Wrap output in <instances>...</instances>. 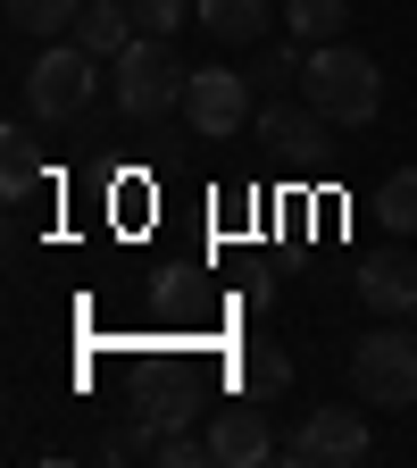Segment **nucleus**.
Wrapping results in <instances>:
<instances>
[{
    "mask_svg": "<svg viewBox=\"0 0 417 468\" xmlns=\"http://www.w3.org/2000/svg\"><path fill=\"white\" fill-rule=\"evenodd\" d=\"M376 209H384V226H392V234H417V167L384 176V201H376Z\"/></svg>",
    "mask_w": 417,
    "mask_h": 468,
    "instance_id": "nucleus-18",
    "label": "nucleus"
},
{
    "mask_svg": "<svg viewBox=\"0 0 417 468\" xmlns=\"http://www.w3.org/2000/svg\"><path fill=\"white\" fill-rule=\"evenodd\" d=\"M284 26H292V42H342L350 0H284Z\"/></svg>",
    "mask_w": 417,
    "mask_h": 468,
    "instance_id": "nucleus-15",
    "label": "nucleus"
},
{
    "mask_svg": "<svg viewBox=\"0 0 417 468\" xmlns=\"http://www.w3.org/2000/svg\"><path fill=\"white\" fill-rule=\"evenodd\" d=\"M34 185H42V143H34V126H9L0 134V193L26 201Z\"/></svg>",
    "mask_w": 417,
    "mask_h": 468,
    "instance_id": "nucleus-12",
    "label": "nucleus"
},
{
    "mask_svg": "<svg viewBox=\"0 0 417 468\" xmlns=\"http://www.w3.org/2000/svg\"><path fill=\"white\" fill-rule=\"evenodd\" d=\"M234 377H243V393H251V401H276V393H292V360H284L276 343H251L243 360H234Z\"/></svg>",
    "mask_w": 417,
    "mask_h": 468,
    "instance_id": "nucleus-14",
    "label": "nucleus"
},
{
    "mask_svg": "<svg viewBox=\"0 0 417 468\" xmlns=\"http://www.w3.org/2000/svg\"><path fill=\"white\" fill-rule=\"evenodd\" d=\"M159 468H201L209 460V435H193L184 427V410H167V427H159V452H151Z\"/></svg>",
    "mask_w": 417,
    "mask_h": 468,
    "instance_id": "nucleus-17",
    "label": "nucleus"
},
{
    "mask_svg": "<svg viewBox=\"0 0 417 468\" xmlns=\"http://www.w3.org/2000/svg\"><path fill=\"white\" fill-rule=\"evenodd\" d=\"M368 452H376V435H368L360 410H309V419L284 435V460L292 468H360Z\"/></svg>",
    "mask_w": 417,
    "mask_h": 468,
    "instance_id": "nucleus-5",
    "label": "nucleus"
},
{
    "mask_svg": "<svg viewBox=\"0 0 417 468\" xmlns=\"http://www.w3.org/2000/svg\"><path fill=\"white\" fill-rule=\"evenodd\" d=\"M193 9H201V34L209 42H234V50H259L267 42V26H276V9H267V0H193Z\"/></svg>",
    "mask_w": 417,
    "mask_h": 468,
    "instance_id": "nucleus-10",
    "label": "nucleus"
},
{
    "mask_svg": "<svg viewBox=\"0 0 417 468\" xmlns=\"http://www.w3.org/2000/svg\"><path fill=\"white\" fill-rule=\"evenodd\" d=\"M251 143H259L267 159H284V167H292V159H309V151L326 143V117H318L309 101H284V92H276V101L251 117Z\"/></svg>",
    "mask_w": 417,
    "mask_h": 468,
    "instance_id": "nucleus-8",
    "label": "nucleus"
},
{
    "mask_svg": "<svg viewBox=\"0 0 417 468\" xmlns=\"http://www.w3.org/2000/svg\"><path fill=\"white\" fill-rule=\"evenodd\" d=\"M301 68H309V42H267V50L251 58V84H259V92H292V84H301Z\"/></svg>",
    "mask_w": 417,
    "mask_h": 468,
    "instance_id": "nucleus-16",
    "label": "nucleus"
},
{
    "mask_svg": "<svg viewBox=\"0 0 417 468\" xmlns=\"http://www.w3.org/2000/svg\"><path fill=\"white\" fill-rule=\"evenodd\" d=\"M184 126L201 143H234L251 126V76H234V68H193L184 76Z\"/></svg>",
    "mask_w": 417,
    "mask_h": 468,
    "instance_id": "nucleus-6",
    "label": "nucleus"
},
{
    "mask_svg": "<svg viewBox=\"0 0 417 468\" xmlns=\"http://www.w3.org/2000/svg\"><path fill=\"white\" fill-rule=\"evenodd\" d=\"M126 9H134L142 34H175V26H184V0H126Z\"/></svg>",
    "mask_w": 417,
    "mask_h": 468,
    "instance_id": "nucleus-19",
    "label": "nucleus"
},
{
    "mask_svg": "<svg viewBox=\"0 0 417 468\" xmlns=\"http://www.w3.org/2000/svg\"><path fill=\"white\" fill-rule=\"evenodd\" d=\"M301 101L326 117V126H368L384 109V68L350 42H309V68H301Z\"/></svg>",
    "mask_w": 417,
    "mask_h": 468,
    "instance_id": "nucleus-1",
    "label": "nucleus"
},
{
    "mask_svg": "<svg viewBox=\"0 0 417 468\" xmlns=\"http://www.w3.org/2000/svg\"><path fill=\"white\" fill-rule=\"evenodd\" d=\"M92 84H100V58L68 34V42H42V58L26 68V117L42 126H68V117L92 109Z\"/></svg>",
    "mask_w": 417,
    "mask_h": 468,
    "instance_id": "nucleus-2",
    "label": "nucleus"
},
{
    "mask_svg": "<svg viewBox=\"0 0 417 468\" xmlns=\"http://www.w3.org/2000/svg\"><path fill=\"white\" fill-rule=\"evenodd\" d=\"M350 385H360L368 410H417V335L384 326L350 351Z\"/></svg>",
    "mask_w": 417,
    "mask_h": 468,
    "instance_id": "nucleus-4",
    "label": "nucleus"
},
{
    "mask_svg": "<svg viewBox=\"0 0 417 468\" xmlns=\"http://www.w3.org/2000/svg\"><path fill=\"white\" fill-rule=\"evenodd\" d=\"M109 68H117V109L126 117H167L175 101H184V76H193L184 58L167 50V34H134Z\"/></svg>",
    "mask_w": 417,
    "mask_h": 468,
    "instance_id": "nucleus-3",
    "label": "nucleus"
},
{
    "mask_svg": "<svg viewBox=\"0 0 417 468\" xmlns=\"http://www.w3.org/2000/svg\"><path fill=\"white\" fill-rule=\"evenodd\" d=\"M84 17V0H9V26L34 34V42H68Z\"/></svg>",
    "mask_w": 417,
    "mask_h": 468,
    "instance_id": "nucleus-13",
    "label": "nucleus"
},
{
    "mask_svg": "<svg viewBox=\"0 0 417 468\" xmlns=\"http://www.w3.org/2000/svg\"><path fill=\"white\" fill-rule=\"evenodd\" d=\"M360 302L376 318H417V251H376L360 260Z\"/></svg>",
    "mask_w": 417,
    "mask_h": 468,
    "instance_id": "nucleus-9",
    "label": "nucleus"
},
{
    "mask_svg": "<svg viewBox=\"0 0 417 468\" xmlns=\"http://www.w3.org/2000/svg\"><path fill=\"white\" fill-rule=\"evenodd\" d=\"M276 452V435H267V410L243 393V401H225L217 419H209V468H259Z\"/></svg>",
    "mask_w": 417,
    "mask_h": 468,
    "instance_id": "nucleus-7",
    "label": "nucleus"
},
{
    "mask_svg": "<svg viewBox=\"0 0 417 468\" xmlns=\"http://www.w3.org/2000/svg\"><path fill=\"white\" fill-rule=\"evenodd\" d=\"M134 34H142V26H134V9H126V0H84V17H76V42H84L92 58H117Z\"/></svg>",
    "mask_w": 417,
    "mask_h": 468,
    "instance_id": "nucleus-11",
    "label": "nucleus"
}]
</instances>
